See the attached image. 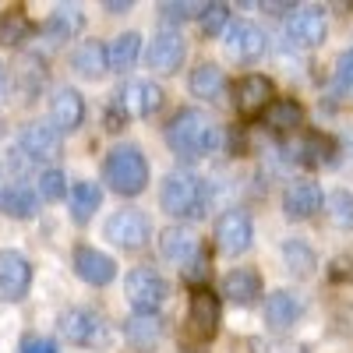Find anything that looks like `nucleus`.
<instances>
[{
	"label": "nucleus",
	"instance_id": "b1692460",
	"mask_svg": "<svg viewBox=\"0 0 353 353\" xmlns=\"http://www.w3.org/2000/svg\"><path fill=\"white\" fill-rule=\"evenodd\" d=\"M43 28H46L50 39L64 43V39L78 36L81 28H85V14H81V8H74V4H61V8H53V14L46 18Z\"/></svg>",
	"mask_w": 353,
	"mask_h": 353
},
{
	"label": "nucleus",
	"instance_id": "58836bf2",
	"mask_svg": "<svg viewBox=\"0 0 353 353\" xmlns=\"http://www.w3.org/2000/svg\"><path fill=\"white\" fill-rule=\"evenodd\" d=\"M21 353H57V343L43 339V336H25L21 339Z\"/></svg>",
	"mask_w": 353,
	"mask_h": 353
},
{
	"label": "nucleus",
	"instance_id": "20e7f679",
	"mask_svg": "<svg viewBox=\"0 0 353 353\" xmlns=\"http://www.w3.org/2000/svg\"><path fill=\"white\" fill-rule=\"evenodd\" d=\"M124 290H128V301L134 304V311L156 314L159 304L166 301V290H170V286H166V279H163L156 269H149V265H138V269L128 272Z\"/></svg>",
	"mask_w": 353,
	"mask_h": 353
},
{
	"label": "nucleus",
	"instance_id": "2f4dec72",
	"mask_svg": "<svg viewBox=\"0 0 353 353\" xmlns=\"http://www.w3.org/2000/svg\"><path fill=\"white\" fill-rule=\"evenodd\" d=\"M329 219H332V226H339V230H353V194L350 191H332V198H329Z\"/></svg>",
	"mask_w": 353,
	"mask_h": 353
},
{
	"label": "nucleus",
	"instance_id": "dca6fc26",
	"mask_svg": "<svg viewBox=\"0 0 353 353\" xmlns=\"http://www.w3.org/2000/svg\"><path fill=\"white\" fill-rule=\"evenodd\" d=\"M188 314H191V332L198 339H212L216 329H219V297L212 290L198 286L191 293V311Z\"/></svg>",
	"mask_w": 353,
	"mask_h": 353
},
{
	"label": "nucleus",
	"instance_id": "7ed1b4c3",
	"mask_svg": "<svg viewBox=\"0 0 353 353\" xmlns=\"http://www.w3.org/2000/svg\"><path fill=\"white\" fill-rule=\"evenodd\" d=\"M103 176L117 194L134 198V194L145 191V184H149V159H145L141 149H134V145H121V149H113L106 156Z\"/></svg>",
	"mask_w": 353,
	"mask_h": 353
},
{
	"label": "nucleus",
	"instance_id": "423d86ee",
	"mask_svg": "<svg viewBox=\"0 0 353 353\" xmlns=\"http://www.w3.org/2000/svg\"><path fill=\"white\" fill-rule=\"evenodd\" d=\"M32 286V265L21 251H0V301L18 304Z\"/></svg>",
	"mask_w": 353,
	"mask_h": 353
},
{
	"label": "nucleus",
	"instance_id": "a878e982",
	"mask_svg": "<svg viewBox=\"0 0 353 353\" xmlns=\"http://www.w3.org/2000/svg\"><path fill=\"white\" fill-rule=\"evenodd\" d=\"M138 53H141V36L138 32H124V36H117L106 46V64L113 71H131L138 64Z\"/></svg>",
	"mask_w": 353,
	"mask_h": 353
},
{
	"label": "nucleus",
	"instance_id": "cd10ccee",
	"mask_svg": "<svg viewBox=\"0 0 353 353\" xmlns=\"http://www.w3.org/2000/svg\"><path fill=\"white\" fill-rule=\"evenodd\" d=\"M0 212H8L14 219H28V216H36V194L21 188V184H11L0 191Z\"/></svg>",
	"mask_w": 353,
	"mask_h": 353
},
{
	"label": "nucleus",
	"instance_id": "79ce46f5",
	"mask_svg": "<svg viewBox=\"0 0 353 353\" xmlns=\"http://www.w3.org/2000/svg\"><path fill=\"white\" fill-rule=\"evenodd\" d=\"M0 81H4V64H0Z\"/></svg>",
	"mask_w": 353,
	"mask_h": 353
},
{
	"label": "nucleus",
	"instance_id": "bb28decb",
	"mask_svg": "<svg viewBox=\"0 0 353 353\" xmlns=\"http://www.w3.org/2000/svg\"><path fill=\"white\" fill-rule=\"evenodd\" d=\"M223 88H226V74L216 64H198L191 71V92L198 99H219Z\"/></svg>",
	"mask_w": 353,
	"mask_h": 353
},
{
	"label": "nucleus",
	"instance_id": "4be33fe9",
	"mask_svg": "<svg viewBox=\"0 0 353 353\" xmlns=\"http://www.w3.org/2000/svg\"><path fill=\"white\" fill-rule=\"evenodd\" d=\"M71 68H74V74H81V78H88V81L103 78V74L110 71V64H106V46L96 43V39L81 43V46L71 53Z\"/></svg>",
	"mask_w": 353,
	"mask_h": 353
},
{
	"label": "nucleus",
	"instance_id": "f03ea898",
	"mask_svg": "<svg viewBox=\"0 0 353 353\" xmlns=\"http://www.w3.org/2000/svg\"><path fill=\"white\" fill-rule=\"evenodd\" d=\"M159 201H163V209L170 216H181V219H198L205 216V209H209V191H205L201 184V176L194 173H184V170H173L163 188H159Z\"/></svg>",
	"mask_w": 353,
	"mask_h": 353
},
{
	"label": "nucleus",
	"instance_id": "4c0bfd02",
	"mask_svg": "<svg viewBox=\"0 0 353 353\" xmlns=\"http://www.w3.org/2000/svg\"><path fill=\"white\" fill-rule=\"evenodd\" d=\"M205 276H209V254H205V248H201V251H198V258H194V261L188 265V269H184V279L201 286V279H205Z\"/></svg>",
	"mask_w": 353,
	"mask_h": 353
},
{
	"label": "nucleus",
	"instance_id": "c756f323",
	"mask_svg": "<svg viewBox=\"0 0 353 353\" xmlns=\"http://www.w3.org/2000/svg\"><path fill=\"white\" fill-rule=\"evenodd\" d=\"M32 32H36V25L28 21L21 11H8V14H0V43L18 46L21 39H28Z\"/></svg>",
	"mask_w": 353,
	"mask_h": 353
},
{
	"label": "nucleus",
	"instance_id": "1a4fd4ad",
	"mask_svg": "<svg viewBox=\"0 0 353 353\" xmlns=\"http://www.w3.org/2000/svg\"><path fill=\"white\" fill-rule=\"evenodd\" d=\"M272 96H276V85L265 74H244L237 85H233V103H237L241 117H254L261 110H269Z\"/></svg>",
	"mask_w": 353,
	"mask_h": 353
},
{
	"label": "nucleus",
	"instance_id": "ea45409f",
	"mask_svg": "<svg viewBox=\"0 0 353 353\" xmlns=\"http://www.w3.org/2000/svg\"><path fill=\"white\" fill-rule=\"evenodd\" d=\"M110 14H124V11H131V0H121V4H117V0H110V4H103Z\"/></svg>",
	"mask_w": 353,
	"mask_h": 353
},
{
	"label": "nucleus",
	"instance_id": "c85d7f7f",
	"mask_svg": "<svg viewBox=\"0 0 353 353\" xmlns=\"http://www.w3.org/2000/svg\"><path fill=\"white\" fill-rule=\"evenodd\" d=\"M103 205V191H99V184H74V191H71V216H74V223H88L96 216V209Z\"/></svg>",
	"mask_w": 353,
	"mask_h": 353
},
{
	"label": "nucleus",
	"instance_id": "5701e85b",
	"mask_svg": "<svg viewBox=\"0 0 353 353\" xmlns=\"http://www.w3.org/2000/svg\"><path fill=\"white\" fill-rule=\"evenodd\" d=\"M258 293H261V276L254 269H233V272H226V279H223V297L226 301L251 304V301H258Z\"/></svg>",
	"mask_w": 353,
	"mask_h": 353
},
{
	"label": "nucleus",
	"instance_id": "c9c22d12",
	"mask_svg": "<svg viewBox=\"0 0 353 353\" xmlns=\"http://www.w3.org/2000/svg\"><path fill=\"white\" fill-rule=\"evenodd\" d=\"M64 188H68V181H64V173H61V170H46V173L39 176V194H43L46 201L64 198Z\"/></svg>",
	"mask_w": 353,
	"mask_h": 353
},
{
	"label": "nucleus",
	"instance_id": "9d476101",
	"mask_svg": "<svg viewBox=\"0 0 353 353\" xmlns=\"http://www.w3.org/2000/svg\"><path fill=\"white\" fill-rule=\"evenodd\" d=\"M329 25H325V14L318 8H304V11H293L290 21H286V43L301 46V50H311L325 39Z\"/></svg>",
	"mask_w": 353,
	"mask_h": 353
},
{
	"label": "nucleus",
	"instance_id": "412c9836",
	"mask_svg": "<svg viewBox=\"0 0 353 353\" xmlns=\"http://www.w3.org/2000/svg\"><path fill=\"white\" fill-rule=\"evenodd\" d=\"M301 318V301L293 297L290 290H276L269 301H265V325L272 332H286L293 329V321Z\"/></svg>",
	"mask_w": 353,
	"mask_h": 353
},
{
	"label": "nucleus",
	"instance_id": "473e14b6",
	"mask_svg": "<svg viewBox=\"0 0 353 353\" xmlns=\"http://www.w3.org/2000/svg\"><path fill=\"white\" fill-rule=\"evenodd\" d=\"M201 32L205 36H223L226 32V25H230V8L226 4H205L201 11Z\"/></svg>",
	"mask_w": 353,
	"mask_h": 353
},
{
	"label": "nucleus",
	"instance_id": "7c9ffc66",
	"mask_svg": "<svg viewBox=\"0 0 353 353\" xmlns=\"http://www.w3.org/2000/svg\"><path fill=\"white\" fill-rule=\"evenodd\" d=\"M283 265L293 272V276H311L314 272V251L301 241H290L283 248Z\"/></svg>",
	"mask_w": 353,
	"mask_h": 353
},
{
	"label": "nucleus",
	"instance_id": "72a5a7b5",
	"mask_svg": "<svg viewBox=\"0 0 353 353\" xmlns=\"http://www.w3.org/2000/svg\"><path fill=\"white\" fill-rule=\"evenodd\" d=\"M329 145H332V141H329L325 134H311V138H304V145H301V159H304L307 166L325 163V159H329V152H332Z\"/></svg>",
	"mask_w": 353,
	"mask_h": 353
},
{
	"label": "nucleus",
	"instance_id": "a211bd4d",
	"mask_svg": "<svg viewBox=\"0 0 353 353\" xmlns=\"http://www.w3.org/2000/svg\"><path fill=\"white\" fill-rule=\"evenodd\" d=\"M50 121L57 131H78L85 121V99L74 88H57L50 96Z\"/></svg>",
	"mask_w": 353,
	"mask_h": 353
},
{
	"label": "nucleus",
	"instance_id": "393cba45",
	"mask_svg": "<svg viewBox=\"0 0 353 353\" xmlns=\"http://www.w3.org/2000/svg\"><path fill=\"white\" fill-rule=\"evenodd\" d=\"M301 121H304V110H301V103H293V99H272L269 110H265V128H269L272 134L297 131Z\"/></svg>",
	"mask_w": 353,
	"mask_h": 353
},
{
	"label": "nucleus",
	"instance_id": "ddd939ff",
	"mask_svg": "<svg viewBox=\"0 0 353 353\" xmlns=\"http://www.w3.org/2000/svg\"><path fill=\"white\" fill-rule=\"evenodd\" d=\"M184 53H188V43L184 36L170 28V32H159L152 43H149V68L156 74H173L176 68L184 64Z\"/></svg>",
	"mask_w": 353,
	"mask_h": 353
},
{
	"label": "nucleus",
	"instance_id": "a19ab883",
	"mask_svg": "<svg viewBox=\"0 0 353 353\" xmlns=\"http://www.w3.org/2000/svg\"><path fill=\"white\" fill-rule=\"evenodd\" d=\"M0 149H4V131H0Z\"/></svg>",
	"mask_w": 353,
	"mask_h": 353
},
{
	"label": "nucleus",
	"instance_id": "f257e3e1",
	"mask_svg": "<svg viewBox=\"0 0 353 353\" xmlns=\"http://www.w3.org/2000/svg\"><path fill=\"white\" fill-rule=\"evenodd\" d=\"M166 145L176 159L194 163L219 149V128L201 110H176V117L166 124Z\"/></svg>",
	"mask_w": 353,
	"mask_h": 353
},
{
	"label": "nucleus",
	"instance_id": "f704fd0d",
	"mask_svg": "<svg viewBox=\"0 0 353 353\" xmlns=\"http://www.w3.org/2000/svg\"><path fill=\"white\" fill-rule=\"evenodd\" d=\"M205 4H191V0H181V4H159V18L163 21H188V18H201Z\"/></svg>",
	"mask_w": 353,
	"mask_h": 353
},
{
	"label": "nucleus",
	"instance_id": "e433bc0d",
	"mask_svg": "<svg viewBox=\"0 0 353 353\" xmlns=\"http://www.w3.org/2000/svg\"><path fill=\"white\" fill-rule=\"evenodd\" d=\"M336 88H353V50H346L336 61V74H332Z\"/></svg>",
	"mask_w": 353,
	"mask_h": 353
},
{
	"label": "nucleus",
	"instance_id": "f8f14e48",
	"mask_svg": "<svg viewBox=\"0 0 353 353\" xmlns=\"http://www.w3.org/2000/svg\"><path fill=\"white\" fill-rule=\"evenodd\" d=\"M18 149L28 156V159H36V163H50L57 159V152H61V131H57L53 124H28L18 138Z\"/></svg>",
	"mask_w": 353,
	"mask_h": 353
},
{
	"label": "nucleus",
	"instance_id": "9b49d317",
	"mask_svg": "<svg viewBox=\"0 0 353 353\" xmlns=\"http://www.w3.org/2000/svg\"><path fill=\"white\" fill-rule=\"evenodd\" d=\"M226 53L241 64H251L265 53V36L251 21H230L226 25Z\"/></svg>",
	"mask_w": 353,
	"mask_h": 353
},
{
	"label": "nucleus",
	"instance_id": "aec40b11",
	"mask_svg": "<svg viewBox=\"0 0 353 353\" xmlns=\"http://www.w3.org/2000/svg\"><path fill=\"white\" fill-rule=\"evenodd\" d=\"M124 336H128V343H131L134 350L149 353V350H156L159 339H163V318H159V314H149V311H138V314H131V318L124 321Z\"/></svg>",
	"mask_w": 353,
	"mask_h": 353
},
{
	"label": "nucleus",
	"instance_id": "6e6552de",
	"mask_svg": "<svg viewBox=\"0 0 353 353\" xmlns=\"http://www.w3.org/2000/svg\"><path fill=\"white\" fill-rule=\"evenodd\" d=\"M216 241L226 254H244L254 241V223L244 209H226L216 219Z\"/></svg>",
	"mask_w": 353,
	"mask_h": 353
},
{
	"label": "nucleus",
	"instance_id": "39448f33",
	"mask_svg": "<svg viewBox=\"0 0 353 353\" xmlns=\"http://www.w3.org/2000/svg\"><path fill=\"white\" fill-rule=\"evenodd\" d=\"M149 233H152L149 216H141V212H134V209H121V212H113V216L106 219V237L121 248V251H138V248H145V244H149Z\"/></svg>",
	"mask_w": 353,
	"mask_h": 353
},
{
	"label": "nucleus",
	"instance_id": "2eb2a0df",
	"mask_svg": "<svg viewBox=\"0 0 353 353\" xmlns=\"http://www.w3.org/2000/svg\"><path fill=\"white\" fill-rule=\"evenodd\" d=\"M321 205H325V194H321V188H318L314 181H301V184H293V188L286 191L283 212H286V219H293V223H304V219L318 216Z\"/></svg>",
	"mask_w": 353,
	"mask_h": 353
},
{
	"label": "nucleus",
	"instance_id": "0eeeda50",
	"mask_svg": "<svg viewBox=\"0 0 353 353\" xmlns=\"http://www.w3.org/2000/svg\"><path fill=\"white\" fill-rule=\"evenodd\" d=\"M61 336L74 346H99L106 339V321L88 307H71L61 318Z\"/></svg>",
	"mask_w": 353,
	"mask_h": 353
},
{
	"label": "nucleus",
	"instance_id": "6ab92c4d",
	"mask_svg": "<svg viewBox=\"0 0 353 353\" xmlns=\"http://www.w3.org/2000/svg\"><path fill=\"white\" fill-rule=\"evenodd\" d=\"M74 272H78L85 283H92V286H106V283H113V276H117V265H113L110 254L81 244V248L74 251Z\"/></svg>",
	"mask_w": 353,
	"mask_h": 353
},
{
	"label": "nucleus",
	"instance_id": "4468645a",
	"mask_svg": "<svg viewBox=\"0 0 353 353\" xmlns=\"http://www.w3.org/2000/svg\"><path fill=\"white\" fill-rule=\"evenodd\" d=\"M117 106H121V121L124 117H149L163 106V88L152 81H131L121 96H117Z\"/></svg>",
	"mask_w": 353,
	"mask_h": 353
},
{
	"label": "nucleus",
	"instance_id": "f3484780",
	"mask_svg": "<svg viewBox=\"0 0 353 353\" xmlns=\"http://www.w3.org/2000/svg\"><path fill=\"white\" fill-rule=\"evenodd\" d=\"M159 251H163V258L166 261H173L176 269H188V265L198 258V251H201V241L194 237L191 230H181V226H170V230H163V237H159Z\"/></svg>",
	"mask_w": 353,
	"mask_h": 353
}]
</instances>
